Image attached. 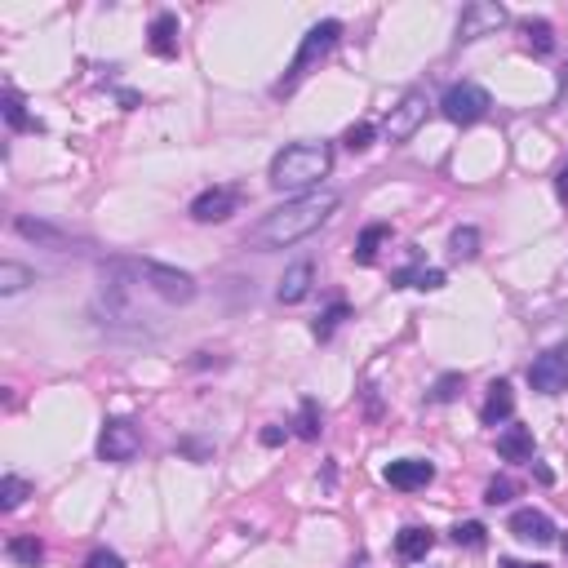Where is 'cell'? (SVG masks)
Returning a JSON list of instances; mask_svg holds the SVG:
<instances>
[{
  "instance_id": "6da1fadb",
  "label": "cell",
  "mask_w": 568,
  "mask_h": 568,
  "mask_svg": "<svg viewBox=\"0 0 568 568\" xmlns=\"http://www.w3.org/2000/svg\"><path fill=\"white\" fill-rule=\"evenodd\" d=\"M338 209L333 191H315V196H298V200H284L275 205L258 227H254V249L271 254V249H289L298 240H307L311 231H320Z\"/></svg>"
},
{
  "instance_id": "7a4b0ae2",
  "label": "cell",
  "mask_w": 568,
  "mask_h": 568,
  "mask_svg": "<svg viewBox=\"0 0 568 568\" xmlns=\"http://www.w3.org/2000/svg\"><path fill=\"white\" fill-rule=\"evenodd\" d=\"M333 169V147L329 143H289L284 152L271 155L266 182L275 191H307L315 182H324Z\"/></svg>"
},
{
  "instance_id": "3957f363",
  "label": "cell",
  "mask_w": 568,
  "mask_h": 568,
  "mask_svg": "<svg viewBox=\"0 0 568 568\" xmlns=\"http://www.w3.org/2000/svg\"><path fill=\"white\" fill-rule=\"evenodd\" d=\"M342 41V23L338 18H324V23H315L307 36H303V45H298V53H293V62H289V71L275 80V94H293L303 80L311 76V67L315 62H324L329 53H333V45Z\"/></svg>"
},
{
  "instance_id": "277c9868",
  "label": "cell",
  "mask_w": 568,
  "mask_h": 568,
  "mask_svg": "<svg viewBox=\"0 0 568 568\" xmlns=\"http://www.w3.org/2000/svg\"><path fill=\"white\" fill-rule=\"evenodd\" d=\"M134 271H138L143 289H147L152 298H160L164 307H187V303H196V293H200V284H196L187 271L169 266V262L134 258Z\"/></svg>"
},
{
  "instance_id": "5b68a950",
  "label": "cell",
  "mask_w": 568,
  "mask_h": 568,
  "mask_svg": "<svg viewBox=\"0 0 568 568\" xmlns=\"http://www.w3.org/2000/svg\"><path fill=\"white\" fill-rule=\"evenodd\" d=\"M489 107H493V98H489L475 80H458V85H449V89H444V98H440L444 120H453V125H462V129L480 125V120L489 116Z\"/></svg>"
},
{
  "instance_id": "8992f818",
  "label": "cell",
  "mask_w": 568,
  "mask_h": 568,
  "mask_svg": "<svg viewBox=\"0 0 568 568\" xmlns=\"http://www.w3.org/2000/svg\"><path fill=\"white\" fill-rule=\"evenodd\" d=\"M426 107H431V103H426V94H422V89H409L400 103L386 111V120H382V134H386V143H391V147H405L417 129L426 125Z\"/></svg>"
},
{
  "instance_id": "52a82bcc",
  "label": "cell",
  "mask_w": 568,
  "mask_h": 568,
  "mask_svg": "<svg viewBox=\"0 0 568 568\" xmlns=\"http://www.w3.org/2000/svg\"><path fill=\"white\" fill-rule=\"evenodd\" d=\"M143 453V435H138V426L134 422H125V417H107L103 431H98V458L111 466H125L134 462Z\"/></svg>"
},
{
  "instance_id": "ba28073f",
  "label": "cell",
  "mask_w": 568,
  "mask_h": 568,
  "mask_svg": "<svg viewBox=\"0 0 568 568\" xmlns=\"http://www.w3.org/2000/svg\"><path fill=\"white\" fill-rule=\"evenodd\" d=\"M528 386H533L537 396H560V391H568V342L546 347L537 360L528 364Z\"/></svg>"
},
{
  "instance_id": "9c48e42d",
  "label": "cell",
  "mask_w": 568,
  "mask_h": 568,
  "mask_svg": "<svg viewBox=\"0 0 568 568\" xmlns=\"http://www.w3.org/2000/svg\"><path fill=\"white\" fill-rule=\"evenodd\" d=\"M507 18L511 14L498 0H470L462 9V18H458V45H470L480 36H493L498 27H507Z\"/></svg>"
},
{
  "instance_id": "30bf717a",
  "label": "cell",
  "mask_w": 568,
  "mask_h": 568,
  "mask_svg": "<svg viewBox=\"0 0 568 568\" xmlns=\"http://www.w3.org/2000/svg\"><path fill=\"white\" fill-rule=\"evenodd\" d=\"M240 209V187H209L191 200V218L196 222H227Z\"/></svg>"
},
{
  "instance_id": "8fae6325",
  "label": "cell",
  "mask_w": 568,
  "mask_h": 568,
  "mask_svg": "<svg viewBox=\"0 0 568 568\" xmlns=\"http://www.w3.org/2000/svg\"><path fill=\"white\" fill-rule=\"evenodd\" d=\"M382 480L391 489H400V493H417V489H426L435 480V466L426 462V458H400V462H391L382 470Z\"/></svg>"
},
{
  "instance_id": "7c38bea8",
  "label": "cell",
  "mask_w": 568,
  "mask_h": 568,
  "mask_svg": "<svg viewBox=\"0 0 568 568\" xmlns=\"http://www.w3.org/2000/svg\"><path fill=\"white\" fill-rule=\"evenodd\" d=\"M511 533H516L519 542H533V546H551V542H555L551 516H542V511H533V507L511 516Z\"/></svg>"
},
{
  "instance_id": "4fadbf2b",
  "label": "cell",
  "mask_w": 568,
  "mask_h": 568,
  "mask_svg": "<svg viewBox=\"0 0 568 568\" xmlns=\"http://www.w3.org/2000/svg\"><path fill=\"white\" fill-rule=\"evenodd\" d=\"M511 414H516V391H511V382H507V377L489 382V400H484V409H480V422H484V426H502Z\"/></svg>"
},
{
  "instance_id": "5bb4252c",
  "label": "cell",
  "mask_w": 568,
  "mask_h": 568,
  "mask_svg": "<svg viewBox=\"0 0 568 568\" xmlns=\"http://www.w3.org/2000/svg\"><path fill=\"white\" fill-rule=\"evenodd\" d=\"M147 45H152L155 58H178V14L160 9L147 27Z\"/></svg>"
},
{
  "instance_id": "9a60e30c",
  "label": "cell",
  "mask_w": 568,
  "mask_h": 568,
  "mask_svg": "<svg viewBox=\"0 0 568 568\" xmlns=\"http://www.w3.org/2000/svg\"><path fill=\"white\" fill-rule=\"evenodd\" d=\"M431 546H435V533H431V528L409 524V528L396 533V560H400V564H417V560H426Z\"/></svg>"
},
{
  "instance_id": "2e32d148",
  "label": "cell",
  "mask_w": 568,
  "mask_h": 568,
  "mask_svg": "<svg viewBox=\"0 0 568 568\" xmlns=\"http://www.w3.org/2000/svg\"><path fill=\"white\" fill-rule=\"evenodd\" d=\"M311 284H315V266H311V262H293V266L280 275L275 298H280L284 307H293V303H303V298L311 293Z\"/></svg>"
},
{
  "instance_id": "e0dca14e",
  "label": "cell",
  "mask_w": 568,
  "mask_h": 568,
  "mask_svg": "<svg viewBox=\"0 0 568 568\" xmlns=\"http://www.w3.org/2000/svg\"><path fill=\"white\" fill-rule=\"evenodd\" d=\"M533 431L528 426H507L502 435H498V458L502 462H533Z\"/></svg>"
},
{
  "instance_id": "ac0fdd59",
  "label": "cell",
  "mask_w": 568,
  "mask_h": 568,
  "mask_svg": "<svg viewBox=\"0 0 568 568\" xmlns=\"http://www.w3.org/2000/svg\"><path fill=\"white\" fill-rule=\"evenodd\" d=\"M14 231H18L23 240H32V245H45V249H62V245H67V236H62L58 227H50V222H41V218H18Z\"/></svg>"
},
{
  "instance_id": "d6986e66",
  "label": "cell",
  "mask_w": 568,
  "mask_h": 568,
  "mask_svg": "<svg viewBox=\"0 0 568 568\" xmlns=\"http://www.w3.org/2000/svg\"><path fill=\"white\" fill-rule=\"evenodd\" d=\"M0 111H5V125L14 129V134H45V125L36 120V116H27V103L9 89L5 94V103H0Z\"/></svg>"
},
{
  "instance_id": "ffe728a7",
  "label": "cell",
  "mask_w": 568,
  "mask_h": 568,
  "mask_svg": "<svg viewBox=\"0 0 568 568\" xmlns=\"http://www.w3.org/2000/svg\"><path fill=\"white\" fill-rule=\"evenodd\" d=\"M5 555L14 560L18 568H41L45 564V546H41V537H9V546H5Z\"/></svg>"
},
{
  "instance_id": "44dd1931",
  "label": "cell",
  "mask_w": 568,
  "mask_h": 568,
  "mask_svg": "<svg viewBox=\"0 0 568 568\" xmlns=\"http://www.w3.org/2000/svg\"><path fill=\"white\" fill-rule=\"evenodd\" d=\"M524 45L537 53V58L555 53V27H551L546 18H528V23H524Z\"/></svg>"
},
{
  "instance_id": "7402d4cb",
  "label": "cell",
  "mask_w": 568,
  "mask_h": 568,
  "mask_svg": "<svg viewBox=\"0 0 568 568\" xmlns=\"http://www.w3.org/2000/svg\"><path fill=\"white\" fill-rule=\"evenodd\" d=\"M386 236H391L386 222H368L360 231V240H356V262H360V266H373V262H377V245H382Z\"/></svg>"
},
{
  "instance_id": "603a6c76",
  "label": "cell",
  "mask_w": 568,
  "mask_h": 568,
  "mask_svg": "<svg viewBox=\"0 0 568 568\" xmlns=\"http://www.w3.org/2000/svg\"><path fill=\"white\" fill-rule=\"evenodd\" d=\"M27 284H36V271H32V266H23V262H0V293H5V298L23 293Z\"/></svg>"
},
{
  "instance_id": "cb8c5ba5",
  "label": "cell",
  "mask_w": 568,
  "mask_h": 568,
  "mask_svg": "<svg viewBox=\"0 0 568 568\" xmlns=\"http://www.w3.org/2000/svg\"><path fill=\"white\" fill-rule=\"evenodd\" d=\"M27 498H32V480H23V475H5L0 480V511H18Z\"/></svg>"
},
{
  "instance_id": "d4e9b609",
  "label": "cell",
  "mask_w": 568,
  "mask_h": 568,
  "mask_svg": "<svg viewBox=\"0 0 568 568\" xmlns=\"http://www.w3.org/2000/svg\"><path fill=\"white\" fill-rule=\"evenodd\" d=\"M320 422H324V414H320V400H311V396H307V400L298 405V422H293L298 440H320V431H324Z\"/></svg>"
},
{
  "instance_id": "484cf974",
  "label": "cell",
  "mask_w": 568,
  "mask_h": 568,
  "mask_svg": "<svg viewBox=\"0 0 568 568\" xmlns=\"http://www.w3.org/2000/svg\"><path fill=\"white\" fill-rule=\"evenodd\" d=\"M449 249H453L458 262H470L480 254V231H475V227H458V231L449 236Z\"/></svg>"
},
{
  "instance_id": "4316f807",
  "label": "cell",
  "mask_w": 568,
  "mask_h": 568,
  "mask_svg": "<svg viewBox=\"0 0 568 568\" xmlns=\"http://www.w3.org/2000/svg\"><path fill=\"white\" fill-rule=\"evenodd\" d=\"M347 315H351V307H347V303L338 298L333 307H329V311H324V315H320V320H315V338H320V342H329V338L338 333V324H342Z\"/></svg>"
},
{
  "instance_id": "83f0119b",
  "label": "cell",
  "mask_w": 568,
  "mask_h": 568,
  "mask_svg": "<svg viewBox=\"0 0 568 568\" xmlns=\"http://www.w3.org/2000/svg\"><path fill=\"white\" fill-rule=\"evenodd\" d=\"M453 542H458V546H466V551H480V546L489 542V528H484L480 519H466V524H458V528H453Z\"/></svg>"
},
{
  "instance_id": "f1b7e54d",
  "label": "cell",
  "mask_w": 568,
  "mask_h": 568,
  "mask_svg": "<svg viewBox=\"0 0 568 568\" xmlns=\"http://www.w3.org/2000/svg\"><path fill=\"white\" fill-rule=\"evenodd\" d=\"M373 134H377V129H373L368 120H360V125H351V129L342 134V147H347V152H368V147H373Z\"/></svg>"
},
{
  "instance_id": "f546056e",
  "label": "cell",
  "mask_w": 568,
  "mask_h": 568,
  "mask_svg": "<svg viewBox=\"0 0 568 568\" xmlns=\"http://www.w3.org/2000/svg\"><path fill=\"white\" fill-rule=\"evenodd\" d=\"M458 391H462V373H444V377L431 386V400H435V405H453Z\"/></svg>"
},
{
  "instance_id": "4dcf8cb0",
  "label": "cell",
  "mask_w": 568,
  "mask_h": 568,
  "mask_svg": "<svg viewBox=\"0 0 568 568\" xmlns=\"http://www.w3.org/2000/svg\"><path fill=\"white\" fill-rule=\"evenodd\" d=\"M516 498V484L511 480H489V489H484V502L489 507H507Z\"/></svg>"
},
{
  "instance_id": "1f68e13d",
  "label": "cell",
  "mask_w": 568,
  "mask_h": 568,
  "mask_svg": "<svg viewBox=\"0 0 568 568\" xmlns=\"http://www.w3.org/2000/svg\"><path fill=\"white\" fill-rule=\"evenodd\" d=\"M85 568H125V560H120L116 551H94V555L85 560Z\"/></svg>"
},
{
  "instance_id": "d6a6232c",
  "label": "cell",
  "mask_w": 568,
  "mask_h": 568,
  "mask_svg": "<svg viewBox=\"0 0 568 568\" xmlns=\"http://www.w3.org/2000/svg\"><path fill=\"white\" fill-rule=\"evenodd\" d=\"M284 435H289V431H284V426H262V444H266V449H280V444H284Z\"/></svg>"
},
{
  "instance_id": "836d02e7",
  "label": "cell",
  "mask_w": 568,
  "mask_h": 568,
  "mask_svg": "<svg viewBox=\"0 0 568 568\" xmlns=\"http://www.w3.org/2000/svg\"><path fill=\"white\" fill-rule=\"evenodd\" d=\"M178 449H182V453H187V458H196V462H205L209 453H213V449H209V444H200V440H182V444H178Z\"/></svg>"
},
{
  "instance_id": "e575fe53",
  "label": "cell",
  "mask_w": 568,
  "mask_h": 568,
  "mask_svg": "<svg viewBox=\"0 0 568 568\" xmlns=\"http://www.w3.org/2000/svg\"><path fill=\"white\" fill-rule=\"evenodd\" d=\"M555 196H560V205H568V160H564V169L555 173Z\"/></svg>"
},
{
  "instance_id": "d590c367",
  "label": "cell",
  "mask_w": 568,
  "mask_h": 568,
  "mask_svg": "<svg viewBox=\"0 0 568 568\" xmlns=\"http://www.w3.org/2000/svg\"><path fill=\"white\" fill-rule=\"evenodd\" d=\"M498 568H551V564H533V560H511V555H502Z\"/></svg>"
},
{
  "instance_id": "8d00e7d4",
  "label": "cell",
  "mask_w": 568,
  "mask_h": 568,
  "mask_svg": "<svg viewBox=\"0 0 568 568\" xmlns=\"http://www.w3.org/2000/svg\"><path fill=\"white\" fill-rule=\"evenodd\" d=\"M351 568H364V555H356V564H351Z\"/></svg>"
},
{
  "instance_id": "74e56055",
  "label": "cell",
  "mask_w": 568,
  "mask_h": 568,
  "mask_svg": "<svg viewBox=\"0 0 568 568\" xmlns=\"http://www.w3.org/2000/svg\"><path fill=\"white\" fill-rule=\"evenodd\" d=\"M564 551H568V542H564Z\"/></svg>"
}]
</instances>
